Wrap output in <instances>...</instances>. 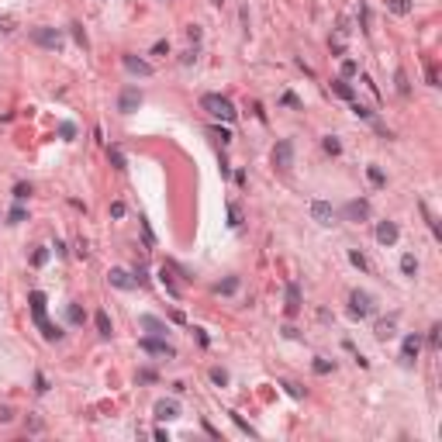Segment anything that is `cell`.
I'll use <instances>...</instances> for the list:
<instances>
[{"instance_id": "6da1fadb", "label": "cell", "mask_w": 442, "mask_h": 442, "mask_svg": "<svg viewBox=\"0 0 442 442\" xmlns=\"http://www.w3.org/2000/svg\"><path fill=\"white\" fill-rule=\"evenodd\" d=\"M200 107L211 118H221V121H235V114H239L235 104H231L228 97H221V94H204V97H200Z\"/></svg>"}, {"instance_id": "7a4b0ae2", "label": "cell", "mask_w": 442, "mask_h": 442, "mask_svg": "<svg viewBox=\"0 0 442 442\" xmlns=\"http://www.w3.org/2000/svg\"><path fill=\"white\" fill-rule=\"evenodd\" d=\"M31 42L42 45V49H62V31L49 28V25H38V28H31Z\"/></svg>"}, {"instance_id": "3957f363", "label": "cell", "mask_w": 442, "mask_h": 442, "mask_svg": "<svg viewBox=\"0 0 442 442\" xmlns=\"http://www.w3.org/2000/svg\"><path fill=\"white\" fill-rule=\"evenodd\" d=\"M138 349H142V353H149V356H166V359L176 356V349H173L162 335H145L142 342H138Z\"/></svg>"}, {"instance_id": "277c9868", "label": "cell", "mask_w": 442, "mask_h": 442, "mask_svg": "<svg viewBox=\"0 0 442 442\" xmlns=\"http://www.w3.org/2000/svg\"><path fill=\"white\" fill-rule=\"evenodd\" d=\"M273 166L276 170H290L294 166V142L290 138H280V142L273 145Z\"/></svg>"}, {"instance_id": "5b68a950", "label": "cell", "mask_w": 442, "mask_h": 442, "mask_svg": "<svg viewBox=\"0 0 442 442\" xmlns=\"http://www.w3.org/2000/svg\"><path fill=\"white\" fill-rule=\"evenodd\" d=\"M138 107H142V90L138 86H125L121 97H118V111L121 114H135Z\"/></svg>"}, {"instance_id": "8992f818", "label": "cell", "mask_w": 442, "mask_h": 442, "mask_svg": "<svg viewBox=\"0 0 442 442\" xmlns=\"http://www.w3.org/2000/svg\"><path fill=\"white\" fill-rule=\"evenodd\" d=\"M370 311H373V297L366 290H353V294H349V314H353V318H366Z\"/></svg>"}, {"instance_id": "52a82bcc", "label": "cell", "mask_w": 442, "mask_h": 442, "mask_svg": "<svg viewBox=\"0 0 442 442\" xmlns=\"http://www.w3.org/2000/svg\"><path fill=\"white\" fill-rule=\"evenodd\" d=\"M342 214H345V221H366V218H370V204H366V200H349V204H345L342 207Z\"/></svg>"}, {"instance_id": "ba28073f", "label": "cell", "mask_w": 442, "mask_h": 442, "mask_svg": "<svg viewBox=\"0 0 442 442\" xmlns=\"http://www.w3.org/2000/svg\"><path fill=\"white\" fill-rule=\"evenodd\" d=\"M311 218L318 225H332V221H335V207H332L328 200H311Z\"/></svg>"}, {"instance_id": "9c48e42d", "label": "cell", "mask_w": 442, "mask_h": 442, "mask_svg": "<svg viewBox=\"0 0 442 442\" xmlns=\"http://www.w3.org/2000/svg\"><path fill=\"white\" fill-rule=\"evenodd\" d=\"M418 349H422V339H418V335H404V349H401V363H404V366H411L414 359H418Z\"/></svg>"}, {"instance_id": "30bf717a", "label": "cell", "mask_w": 442, "mask_h": 442, "mask_svg": "<svg viewBox=\"0 0 442 442\" xmlns=\"http://www.w3.org/2000/svg\"><path fill=\"white\" fill-rule=\"evenodd\" d=\"M156 418L159 422H173V418H180V404L176 401H156Z\"/></svg>"}, {"instance_id": "8fae6325", "label": "cell", "mask_w": 442, "mask_h": 442, "mask_svg": "<svg viewBox=\"0 0 442 442\" xmlns=\"http://www.w3.org/2000/svg\"><path fill=\"white\" fill-rule=\"evenodd\" d=\"M107 280H111V287H118V290H131V287H138L128 270H111V273H107Z\"/></svg>"}, {"instance_id": "7c38bea8", "label": "cell", "mask_w": 442, "mask_h": 442, "mask_svg": "<svg viewBox=\"0 0 442 442\" xmlns=\"http://www.w3.org/2000/svg\"><path fill=\"white\" fill-rule=\"evenodd\" d=\"M377 242L394 245L398 242V225H394V221H380V225H377Z\"/></svg>"}, {"instance_id": "4fadbf2b", "label": "cell", "mask_w": 442, "mask_h": 442, "mask_svg": "<svg viewBox=\"0 0 442 442\" xmlns=\"http://www.w3.org/2000/svg\"><path fill=\"white\" fill-rule=\"evenodd\" d=\"M125 62V69L131 73V76H152V66L145 62V59H135V56H125L121 59Z\"/></svg>"}, {"instance_id": "5bb4252c", "label": "cell", "mask_w": 442, "mask_h": 442, "mask_svg": "<svg viewBox=\"0 0 442 442\" xmlns=\"http://www.w3.org/2000/svg\"><path fill=\"white\" fill-rule=\"evenodd\" d=\"M138 328H145L149 335H166V321H159L156 314H142V318H138Z\"/></svg>"}, {"instance_id": "9a60e30c", "label": "cell", "mask_w": 442, "mask_h": 442, "mask_svg": "<svg viewBox=\"0 0 442 442\" xmlns=\"http://www.w3.org/2000/svg\"><path fill=\"white\" fill-rule=\"evenodd\" d=\"M35 325L42 328L45 342H59V339H62V328H59V325H52V321H49V318H38V321H35Z\"/></svg>"}, {"instance_id": "2e32d148", "label": "cell", "mask_w": 442, "mask_h": 442, "mask_svg": "<svg viewBox=\"0 0 442 442\" xmlns=\"http://www.w3.org/2000/svg\"><path fill=\"white\" fill-rule=\"evenodd\" d=\"M300 311V287L297 284H287V314L294 318Z\"/></svg>"}, {"instance_id": "e0dca14e", "label": "cell", "mask_w": 442, "mask_h": 442, "mask_svg": "<svg viewBox=\"0 0 442 442\" xmlns=\"http://www.w3.org/2000/svg\"><path fill=\"white\" fill-rule=\"evenodd\" d=\"M394 328H398V318H384V321H377V328H373V335H377L380 342H387V339L394 335Z\"/></svg>"}, {"instance_id": "ac0fdd59", "label": "cell", "mask_w": 442, "mask_h": 442, "mask_svg": "<svg viewBox=\"0 0 442 442\" xmlns=\"http://www.w3.org/2000/svg\"><path fill=\"white\" fill-rule=\"evenodd\" d=\"M28 304H31L35 321H38V318H45V294H42V290H31V294H28Z\"/></svg>"}, {"instance_id": "d6986e66", "label": "cell", "mask_w": 442, "mask_h": 442, "mask_svg": "<svg viewBox=\"0 0 442 442\" xmlns=\"http://www.w3.org/2000/svg\"><path fill=\"white\" fill-rule=\"evenodd\" d=\"M94 325H97L100 339H111V335H114V325H111V318H107V311H97V318H94Z\"/></svg>"}, {"instance_id": "ffe728a7", "label": "cell", "mask_w": 442, "mask_h": 442, "mask_svg": "<svg viewBox=\"0 0 442 442\" xmlns=\"http://www.w3.org/2000/svg\"><path fill=\"white\" fill-rule=\"evenodd\" d=\"M159 280H162V287H166V294H170V297H180V287H176V280L170 276V266H162V270H159Z\"/></svg>"}, {"instance_id": "44dd1931", "label": "cell", "mask_w": 442, "mask_h": 442, "mask_svg": "<svg viewBox=\"0 0 442 442\" xmlns=\"http://www.w3.org/2000/svg\"><path fill=\"white\" fill-rule=\"evenodd\" d=\"M332 94L342 100H356V94H353V86L345 83V80H332Z\"/></svg>"}, {"instance_id": "7402d4cb", "label": "cell", "mask_w": 442, "mask_h": 442, "mask_svg": "<svg viewBox=\"0 0 442 442\" xmlns=\"http://www.w3.org/2000/svg\"><path fill=\"white\" fill-rule=\"evenodd\" d=\"M387 11H390V14H398V17L411 14V0H387Z\"/></svg>"}, {"instance_id": "603a6c76", "label": "cell", "mask_w": 442, "mask_h": 442, "mask_svg": "<svg viewBox=\"0 0 442 442\" xmlns=\"http://www.w3.org/2000/svg\"><path fill=\"white\" fill-rule=\"evenodd\" d=\"M235 290H239V276H225L221 284L214 287V294H225V297H228V294H235Z\"/></svg>"}, {"instance_id": "cb8c5ba5", "label": "cell", "mask_w": 442, "mask_h": 442, "mask_svg": "<svg viewBox=\"0 0 442 442\" xmlns=\"http://www.w3.org/2000/svg\"><path fill=\"white\" fill-rule=\"evenodd\" d=\"M401 273H404V276H414V273H418V259H414L411 252L401 256Z\"/></svg>"}, {"instance_id": "d4e9b609", "label": "cell", "mask_w": 442, "mask_h": 442, "mask_svg": "<svg viewBox=\"0 0 442 442\" xmlns=\"http://www.w3.org/2000/svg\"><path fill=\"white\" fill-rule=\"evenodd\" d=\"M366 180H370L373 187H387V176H384L380 166H366Z\"/></svg>"}, {"instance_id": "484cf974", "label": "cell", "mask_w": 442, "mask_h": 442, "mask_svg": "<svg viewBox=\"0 0 442 442\" xmlns=\"http://www.w3.org/2000/svg\"><path fill=\"white\" fill-rule=\"evenodd\" d=\"M394 83H398V94H401V97H408V94H411V86H408V73H404V69L394 73Z\"/></svg>"}, {"instance_id": "4316f807", "label": "cell", "mask_w": 442, "mask_h": 442, "mask_svg": "<svg viewBox=\"0 0 442 442\" xmlns=\"http://www.w3.org/2000/svg\"><path fill=\"white\" fill-rule=\"evenodd\" d=\"M107 159H111V166H114V170H125V152H121L118 145H111V149H107Z\"/></svg>"}, {"instance_id": "83f0119b", "label": "cell", "mask_w": 442, "mask_h": 442, "mask_svg": "<svg viewBox=\"0 0 442 442\" xmlns=\"http://www.w3.org/2000/svg\"><path fill=\"white\" fill-rule=\"evenodd\" d=\"M321 149H325V152H332V156H339V152H342V145H339V138H335V135H325V138H321Z\"/></svg>"}, {"instance_id": "f1b7e54d", "label": "cell", "mask_w": 442, "mask_h": 442, "mask_svg": "<svg viewBox=\"0 0 442 442\" xmlns=\"http://www.w3.org/2000/svg\"><path fill=\"white\" fill-rule=\"evenodd\" d=\"M66 318H69V325H83V308H80V304H69V311H66Z\"/></svg>"}, {"instance_id": "f546056e", "label": "cell", "mask_w": 442, "mask_h": 442, "mask_svg": "<svg viewBox=\"0 0 442 442\" xmlns=\"http://www.w3.org/2000/svg\"><path fill=\"white\" fill-rule=\"evenodd\" d=\"M349 107H353V114H356V118H366V121H373V111L366 107V104H359V100H349Z\"/></svg>"}, {"instance_id": "4dcf8cb0", "label": "cell", "mask_w": 442, "mask_h": 442, "mask_svg": "<svg viewBox=\"0 0 442 442\" xmlns=\"http://www.w3.org/2000/svg\"><path fill=\"white\" fill-rule=\"evenodd\" d=\"M228 225H231V228L242 225V207H239V204H228Z\"/></svg>"}, {"instance_id": "1f68e13d", "label": "cell", "mask_w": 442, "mask_h": 442, "mask_svg": "<svg viewBox=\"0 0 442 442\" xmlns=\"http://www.w3.org/2000/svg\"><path fill=\"white\" fill-rule=\"evenodd\" d=\"M356 73H359V62H356V59H342V80L356 76Z\"/></svg>"}, {"instance_id": "d6a6232c", "label": "cell", "mask_w": 442, "mask_h": 442, "mask_svg": "<svg viewBox=\"0 0 442 442\" xmlns=\"http://www.w3.org/2000/svg\"><path fill=\"white\" fill-rule=\"evenodd\" d=\"M332 370H335L332 359H314V373H318V377H325V373H332Z\"/></svg>"}, {"instance_id": "836d02e7", "label": "cell", "mask_w": 442, "mask_h": 442, "mask_svg": "<svg viewBox=\"0 0 442 442\" xmlns=\"http://www.w3.org/2000/svg\"><path fill=\"white\" fill-rule=\"evenodd\" d=\"M49 263V249H35L31 252V266H45Z\"/></svg>"}, {"instance_id": "e575fe53", "label": "cell", "mask_w": 442, "mask_h": 442, "mask_svg": "<svg viewBox=\"0 0 442 442\" xmlns=\"http://www.w3.org/2000/svg\"><path fill=\"white\" fill-rule=\"evenodd\" d=\"M211 380H214L218 387H225V384H228V373L221 370V366H214V370H211Z\"/></svg>"}, {"instance_id": "d590c367", "label": "cell", "mask_w": 442, "mask_h": 442, "mask_svg": "<svg viewBox=\"0 0 442 442\" xmlns=\"http://www.w3.org/2000/svg\"><path fill=\"white\" fill-rule=\"evenodd\" d=\"M349 263H353L356 270H366V256H363V252H356V249L349 252Z\"/></svg>"}, {"instance_id": "8d00e7d4", "label": "cell", "mask_w": 442, "mask_h": 442, "mask_svg": "<svg viewBox=\"0 0 442 442\" xmlns=\"http://www.w3.org/2000/svg\"><path fill=\"white\" fill-rule=\"evenodd\" d=\"M211 135H214V138H218L221 145H228V142H231V131H228V128H211Z\"/></svg>"}, {"instance_id": "74e56055", "label": "cell", "mask_w": 442, "mask_h": 442, "mask_svg": "<svg viewBox=\"0 0 442 442\" xmlns=\"http://www.w3.org/2000/svg\"><path fill=\"white\" fill-rule=\"evenodd\" d=\"M25 197H31V183H17L14 187V200H25Z\"/></svg>"}, {"instance_id": "f35d334b", "label": "cell", "mask_w": 442, "mask_h": 442, "mask_svg": "<svg viewBox=\"0 0 442 442\" xmlns=\"http://www.w3.org/2000/svg\"><path fill=\"white\" fill-rule=\"evenodd\" d=\"M280 100H284L287 107H294V111H304V104H300V100L294 97V94H284V97H280Z\"/></svg>"}, {"instance_id": "ab89813d", "label": "cell", "mask_w": 442, "mask_h": 442, "mask_svg": "<svg viewBox=\"0 0 442 442\" xmlns=\"http://www.w3.org/2000/svg\"><path fill=\"white\" fill-rule=\"evenodd\" d=\"M25 218H28V211H25V207H14V211H11V225H21Z\"/></svg>"}, {"instance_id": "60d3db41", "label": "cell", "mask_w": 442, "mask_h": 442, "mask_svg": "<svg viewBox=\"0 0 442 442\" xmlns=\"http://www.w3.org/2000/svg\"><path fill=\"white\" fill-rule=\"evenodd\" d=\"M135 284H138V287L149 284V273H145V266H135Z\"/></svg>"}, {"instance_id": "b9f144b4", "label": "cell", "mask_w": 442, "mask_h": 442, "mask_svg": "<svg viewBox=\"0 0 442 442\" xmlns=\"http://www.w3.org/2000/svg\"><path fill=\"white\" fill-rule=\"evenodd\" d=\"M69 28H73V38H76V42H80V45L86 49V31L80 28V25H69Z\"/></svg>"}, {"instance_id": "7bdbcfd3", "label": "cell", "mask_w": 442, "mask_h": 442, "mask_svg": "<svg viewBox=\"0 0 442 442\" xmlns=\"http://www.w3.org/2000/svg\"><path fill=\"white\" fill-rule=\"evenodd\" d=\"M439 332H442L439 325H432V332H428V345H432V349H439Z\"/></svg>"}, {"instance_id": "ee69618b", "label": "cell", "mask_w": 442, "mask_h": 442, "mask_svg": "<svg viewBox=\"0 0 442 442\" xmlns=\"http://www.w3.org/2000/svg\"><path fill=\"white\" fill-rule=\"evenodd\" d=\"M231 422H235V425L242 428L245 435H256V432H252V428H249V425H245V422H242V414H235V411H231Z\"/></svg>"}, {"instance_id": "f6af8a7d", "label": "cell", "mask_w": 442, "mask_h": 442, "mask_svg": "<svg viewBox=\"0 0 442 442\" xmlns=\"http://www.w3.org/2000/svg\"><path fill=\"white\" fill-rule=\"evenodd\" d=\"M166 52H170V42H166V38L152 45V56H166Z\"/></svg>"}, {"instance_id": "bcb514c9", "label": "cell", "mask_w": 442, "mask_h": 442, "mask_svg": "<svg viewBox=\"0 0 442 442\" xmlns=\"http://www.w3.org/2000/svg\"><path fill=\"white\" fill-rule=\"evenodd\" d=\"M35 390H38V394H45V390H49V380H45L42 373H35Z\"/></svg>"}, {"instance_id": "7dc6e473", "label": "cell", "mask_w": 442, "mask_h": 442, "mask_svg": "<svg viewBox=\"0 0 442 442\" xmlns=\"http://www.w3.org/2000/svg\"><path fill=\"white\" fill-rule=\"evenodd\" d=\"M359 25L370 28V11H366V4H359Z\"/></svg>"}, {"instance_id": "c3c4849f", "label": "cell", "mask_w": 442, "mask_h": 442, "mask_svg": "<svg viewBox=\"0 0 442 442\" xmlns=\"http://www.w3.org/2000/svg\"><path fill=\"white\" fill-rule=\"evenodd\" d=\"M194 59H197V49H187L183 56H180V62H183V66H190V62H194Z\"/></svg>"}, {"instance_id": "681fc988", "label": "cell", "mask_w": 442, "mask_h": 442, "mask_svg": "<svg viewBox=\"0 0 442 442\" xmlns=\"http://www.w3.org/2000/svg\"><path fill=\"white\" fill-rule=\"evenodd\" d=\"M111 218H125V204H121V200L111 204Z\"/></svg>"}, {"instance_id": "f907efd6", "label": "cell", "mask_w": 442, "mask_h": 442, "mask_svg": "<svg viewBox=\"0 0 442 442\" xmlns=\"http://www.w3.org/2000/svg\"><path fill=\"white\" fill-rule=\"evenodd\" d=\"M428 86H439V69L435 66H428Z\"/></svg>"}, {"instance_id": "816d5d0a", "label": "cell", "mask_w": 442, "mask_h": 442, "mask_svg": "<svg viewBox=\"0 0 442 442\" xmlns=\"http://www.w3.org/2000/svg\"><path fill=\"white\" fill-rule=\"evenodd\" d=\"M187 38H190V42H200V28H197V25L187 28Z\"/></svg>"}, {"instance_id": "f5cc1de1", "label": "cell", "mask_w": 442, "mask_h": 442, "mask_svg": "<svg viewBox=\"0 0 442 442\" xmlns=\"http://www.w3.org/2000/svg\"><path fill=\"white\" fill-rule=\"evenodd\" d=\"M287 387V394H290V398H304V390H300L297 384H284Z\"/></svg>"}, {"instance_id": "db71d44e", "label": "cell", "mask_w": 442, "mask_h": 442, "mask_svg": "<svg viewBox=\"0 0 442 442\" xmlns=\"http://www.w3.org/2000/svg\"><path fill=\"white\" fill-rule=\"evenodd\" d=\"M59 135H62V138H73V135H76V128H73L69 121H66V125H62V128H59Z\"/></svg>"}, {"instance_id": "11a10c76", "label": "cell", "mask_w": 442, "mask_h": 442, "mask_svg": "<svg viewBox=\"0 0 442 442\" xmlns=\"http://www.w3.org/2000/svg\"><path fill=\"white\" fill-rule=\"evenodd\" d=\"M138 380H145V384H152V380H156V373H152V370H142V373H138Z\"/></svg>"}, {"instance_id": "9f6ffc18", "label": "cell", "mask_w": 442, "mask_h": 442, "mask_svg": "<svg viewBox=\"0 0 442 442\" xmlns=\"http://www.w3.org/2000/svg\"><path fill=\"white\" fill-rule=\"evenodd\" d=\"M11 418H14V411H11V408H0V422H11Z\"/></svg>"}, {"instance_id": "6f0895ef", "label": "cell", "mask_w": 442, "mask_h": 442, "mask_svg": "<svg viewBox=\"0 0 442 442\" xmlns=\"http://www.w3.org/2000/svg\"><path fill=\"white\" fill-rule=\"evenodd\" d=\"M214 4H221V0H214Z\"/></svg>"}]
</instances>
